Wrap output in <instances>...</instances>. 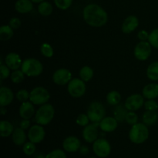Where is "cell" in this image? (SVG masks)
<instances>
[{
	"label": "cell",
	"instance_id": "34",
	"mask_svg": "<svg viewBox=\"0 0 158 158\" xmlns=\"http://www.w3.org/2000/svg\"><path fill=\"white\" fill-rule=\"evenodd\" d=\"M35 150H36V148H35V143L31 141L26 142L23 147V152L28 156H31L34 154V153L35 152Z\"/></svg>",
	"mask_w": 158,
	"mask_h": 158
},
{
	"label": "cell",
	"instance_id": "12",
	"mask_svg": "<svg viewBox=\"0 0 158 158\" xmlns=\"http://www.w3.org/2000/svg\"><path fill=\"white\" fill-rule=\"evenodd\" d=\"M46 136V131L43 126L40 124L33 125L31 127L28 132V138L29 141L34 143H41L45 138Z\"/></svg>",
	"mask_w": 158,
	"mask_h": 158
},
{
	"label": "cell",
	"instance_id": "3",
	"mask_svg": "<svg viewBox=\"0 0 158 158\" xmlns=\"http://www.w3.org/2000/svg\"><path fill=\"white\" fill-rule=\"evenodd\" d=\"M54 115H55V109L53 106L49 103H45L41 105V106L35 112V120L38 124L46 126L52 121Z\"/></svg>",
	"mask_w": 158,
	"mask_h": 158
},
{
	"label": "cell",
	"instance_id": "30",
	"mask_svg": "<svg viewBox=\"0 0 158 158\" xmlns=\"http://www.w3.org/2000/svg\"><path fill=\"white\" fill-rule=\"evenodd\" d=\"M94 69L89 66H84L80 69V77L84 82H89L94 77Z\"/></svg>",
	"mask_w": 158,
	"mask_h": 158
},
{
	"label": "cell",
	"instance_id": "27",
	"mask_svg": "<svg viewBox=\"0 0 158 158\" xmlns=\"http://www.w3.org/2000/svg\"><path fill=\"white\" fill-rule=\"evenodd\" d=\"M128 110L125 106H122V105H117L116 107L114 108V116L118 122H123L125 120L126 118Z\"/></svg>",
	"mask_w": 158,
	"mask_h": 158
},
{
	"label": "cell",
	"instance_id": "13",
	"mask_svg": "<svg viewBox=\"0 0 158 158\" xmlns=\"http://www.w3.org/2000/svg\"><path fill=\"white\" fill-rule=\"evenodd\" d=\"M99 123H93L84 127L83 131V137L87 143H94L98 139Z\"/></svg>",
	"mask_w": 158,
	"mask_h": 158
},
{
	"label": "cell",
	"instance_id": "9",
	"mask_svg": "<svg viewBox=\"0 0 158 158\" xmlns=\"http://www.w3.org/2000/svg\"><path fill=\"white\" fill-rule=\"evenodd\" d=\"M94 152L99 157L104 158L108 157L111 152V146L109 141L104 138H99L94 142L93 144Z\"/></svg>",
	"mask_w": 158,
	"mask_h": 158
},
{
	"label": "cell",
	"instance_id": "2",
	"mask_svg": "<svg viewBox=\"0 0 158 158\" xmlns=\"http://www.w3.org/2000/svg\"><path fill=\"white\" fill-rule=\"evenodd\" d=\"M149 137V129L143 123H137L133 125L129 132V138L132 143L140 144Z\"/></svg>",
	"mask_w": 158,
	"mask_h": 158
},
{
	"label": "cell",
	"instance_id": "32",
	"mask_svg": "<svg viewBox=\"0 0 158 158\" xmlns=\"http://www.w3.org/2000/svg\"><path fill=\"white\" fill-rule=\"evenodd\" d=\"M25 74L22 71V69H16V70H13V72L11 74V80L12 83H20L24 80L25 79Z\"/></svg>",
	"mask_w": 158,
	"mask_h": 158
},
{
	"label": "cell",
	"instance_id": "20",
	"mask_svg": "<svg viewBox=\"0 0 158 158\" xmlns=\"http://www.w3.org/2000/svg\"><path fill=\"white\" fill-rule=\"evenodd\" d=\"M142 95L148 100H155L158 97V84L153 83L146 85L142 90Z\"/></svg>",
	"mask_w": 158,
	"mask_h": 158
},
{
	"label": "cell",
	"instance_id": "5",
	"mask_svg": "<svg viewBox=\"0 0 158 158\" xmlns=\"http://www.w3.org/2000/svg\"><path fill=\"white\" fill-rule=\"evenodd\" d=\"M87 116L89 120L93 123H100L105 117L106 110L103 103L98 101H94L88 106Z\"/></svg>",
	"mask_w": 158,
	"mask_h": 158
},
{
	"label": "cell",
	"instance_id": "43",
	"mask_svg": "<svg viewBox=\"0 0 158 158\" xmlns=\"http://www.w3.org/2000/svg\"><path fill=\"white\" fill-rule=\"evenodd\" d=\"M150 33H148V31L146 30H140L137 33V37L140 41H147L149 39Z\"/></svg>",
	"mask_w": 158,
	"mask_h": 158
},
{
	"label": "cell",
	"instance_id": "44",
	"mask_svg": "<svg viewBox=\"0 0 158 158\" xmlns=\"http://www.w3.org/2000/svg\"><path fill=\"white\" fill-rule=\"evenodd\" d=\"M19 127L23 130H27L30 127V121L29 120H26V119H23L21 122H20Z\"/></svg>",
	"mask_w": 158,
	"mask_h": 158
},
{
	"label": "cell",
	"instance_id": "25",
	"mask_svg": "<svg viewBox=\"0 0 158 158\" xmlns=\"http://www.w3.org/2000/svg\"><path fill=\"white\" fill-rule=\"evenodd\" d=\"M13 29L9 25H3L0 27V40L6 42L13 36Z\"/></svg>",
	"mask_w": 158,
	"mask_h": 158
},
{
	"label": "cell",
	"instance_id": "31",
	"mask_svg": "<svg viewBox=\"0 0 158 158\" xmlns=\"http://www.w3.org/2000/svg\"><path fill=\"white\" fill-rule=\"evenodd\" d=\"M40 52L43 56L46 58H51L54 54L53 48L52 47L50 44L47 43H44L40 46Z\"/></svg>",
	"mask_w": 158,
	"mask_h": 158
},
{
	"label": "cell",
	"instance_id": "48",
	"mask_svg": "<svg viewBox=\"0 0 158 158\" xmlns=\"http://www.w3.org/2000/svg\"><path fill=\"white\" fill-rule=\"evenodd\" d=\"M33 3H40L43 2V0H31Z\"/></svg>",
	"mask_w": 158,
	"mask_h": 158
},
{
	"label": "cell",
	"instance_id": "35",
	"mask_svg": "<svg viewBox=\"0 0 158 158\" xmlns=\"http://www.w3.org/2000/svg\"><path fill=\"white\" fill-rule=\"evenodd\" d=\"M127 123L130 125H134L138 123V116L135 111H128L125 118Z\"/></svg>",
	"mask_w": 158,
	"mask_h": 158
},
{
	"label": "cell",
	"instance_id": "1",
	"mask_svg": "<svg viewBox=\"0 0 158 158\" xmlns=\"http://www.w3.org/2000/svg\"><path fill=\"white\" fill-rule=\"evenodd\" d=\"M83 17L84 21L93 27H102L108 21L107 12L97 4H89L83 9Z\"/></svg>",
	"mask_w": 158,
	"mask_h": 158
},
{
	"label": "cell",
	"instance_id": "8",
	"mask_svg": "<svg viewBox=\"0 0 158 158\" xmlns=\"http://www.w3.org/2000/svg\"><path fill=\"white\" fill-rule=\"evenodd\" d=\"M152 46L149 42L140 41L136 45L134 50V56L140 61H145L151 56L152 52Z\"/></svg>",
	"mask_w": 158,
	"mask_h": 158
},
{
	"label": "cell",
	"instance_id": "39",
	"mask_svg": "<svg viewBox=\"0 0 158 158\" xmlns=\"http://www.w3.org/2000/svg\"><path fill=\"white\" fill-rule=\"evenodd\" d=\"M46 158H66V155L63 151L60 149H56L46 154Z\"/></svg>",
	"mask_w": 158,
	"mask_h": 158
},
{
	"label": "cell",
	"instance_id": "41",
	"mask_svg": "<svg viewBox=\"0 0 158 158\" xmlns=\"http://www.w3.org/2000/svg\"><path fill=\"white\" fill-rule=\"evenodd\" d=\"M0 75H1L2 80H6L10 76V69L6 66V64L2 63L0 66Z\"/></svg>",
	"mask_w": 158,
	"mask_h": 158
},
{
	"label": "cell",
	"instance_id": "46",
	"mask_svg": "<svg viewBox=\"0 0 158 158\" xmlns=\"http://www.w3.org/2000/svg\"><path fill=\"white\" fill-rule=\"evenodd\" d=\"M5 107L6 106H1V109H0V113H1L2 116H4L6 114V110Z\"/></svg>",
	"mask_w": 158,
	"mask_h": 158
},
{
	"label": "cell",
	"instance_id": "18",
	"mask_svg": "<svg viewBox=\"0 0 158 158\" xmlns=\"http://www.w3.org/2000/svg\"><path fill=\"white\" fill-rule=\"evenodd\" d=\"M19 116L23 119H26V120L31 119L33 117L34 114H35L33 103L30 101L23 102V103L19 106Z\"/></svg>",
	"mask_w": 158,
	"mask_h": 158
},
{
	"label": "cell",
	"instance_id": "15",
	"mask_svg": "<svg viewBox=\"0 0 158 158\" xmlns=\"http://www.w3.org/2000/svg\"><path fill=\"white\" fill-rule=\"evenodd\" d=\"M139 26V19L135 15H129L123 21L121 30L123 33L130 34L134 32Z\"/></svg>",
	"mask_w": 158,
	"mask_h": 158
},
{
	"label": "cell",
	"instance_id": "22",
	"mask_svg": "<svg viewBox=\"0 0 158 158\" xmlns=\"http://www.w3.org/2000/svg\"><path fill=\"white\" fill-rule=\"evenodd\" d=\"M12 140L16 146H23L26 140L25 130L22 129L21 127L15 128L12 134Z\"/></svg>",
	"mask_w": 158,
	"mask_h": 158
},
{
	"label": "cell",
	"instance_id": "10",
	"mask_svg": "<svg viewBox=\"0 0 158 158\" xmlns=\"http://www.w3.org/2000/svg\"><path fill=\"white\" fill-rule=\"evenodd\" d=\"M144 103L143 96L136 94H132L127 98L124 106L128 111H137L144 105Z\"/></svg>",
	"mask_w": 158,
	"mask_h": 158
},
{
	"label": "cell",
	"instance_id": "19",
	"mask_svg": "<svg viewBox=\"0 0 158 158\" xmlns=\"http://www.w3.org/2000/svg\"><path fill=\"white\" fill-rule=\"evenodd\" d=\"M14 99V94L12 89L6 86L0 88V106H7L12 103Z\"/></svg>",
	"mask_w": 158,
	"mask_h": 158
},
{
	"label": "cell",
	"instance_id": "6",
	"mask_svg": "<svg viewBox=\"0 0 158 158\" xmlns=\"http://www.w3.org/2000/svg\"><path fill=\"white\" fill-rule=\"evenodd\" d=\"M50 99V94L46 88L37 86L32 89L29 96V101L35 105H43L47 103Z\"/></svg>",
	"mask_w": 158,
	"mask_h": 158
},
{
	"label": "cell",
	"instance_id": "45",
	"mask_svg": "<svg viewBox=\"0 0 158 158\" xmlns=\"http://www.w3.org/2000/svg\"><path fill=\"white\" fill-rule=\"evenodd\" d=\"M79 151H80V154H83V155H86V154H88L89 153V148H88L87 146H86V145H83V146L80 147Z\"/></svg>",
	"mask_w": 158,
	"mask_h": 158
},
{
	"label": "cell",
	"instance_id": "33",
	"mask_svg": "<svg viewBox=\"0 0 158 158\" xmlns=\"http://www.w3.org/2000/svg\"><path fill=\"white\" fill-rule=\"evenodd\" d=\"M148 42L151 45V46L158 49V28L151 31L149 35Z\"/></svg>",
	"mask_w": 158,
	"mask_h": 158
},
{
	"label": "cell",
	"instance_id": "37",
	"mask_svg": "<svg viewBox=\"0 0 158 158\" xmlns=\"http://www.w3.org/2000/svg\"><path fill=\"white\" fill-rule=\"evenodd\" d=\"M29 96H30V93L28 92L26 89H19L18 92L16 93V97L17 100L20 102H25L27 101L28 100H29Z\"/></svg>",
	"mask_w": 158,
	"mask_h": 158
},
{
	"label": "cell",
	"instance_id": "36",
	"mask_svg": "<svg viewBox=\"0 0 158 158\" xmlns=\"http://www.w3.org/2000/svg\"><path fill=\"white\" fill-rule=\"evenodd\" d=\"M56 6L62 10H66L71 6L73 0H54Z\"/></svg>",
	"mask_w": 158,
	"mask_h": 158
},
{
	"label": "cell",
	"instance_id": "16",
	"mask_svg": "<svg viewBox=\"0 0 158 158\" xmlns=\"http://www.w3.org/2000/svg\"><path fill=\"white\" fill-rule=\"evenodd\" d=\"M5 63L12 70H16L22 66L23 61L19 55L15 52H9L5 58Z\"/></svg>",
	"mask_w": 158,
	"mask_h": 158
},
{
	"label": "cell",
	"instance_id": "14",
	"mask_svg": "<svg viewBox=\"0 0 158 158\" xmlns=\"http://www.w3.org/2000/svg\"><path fill=\"white\" fill-rule=\"evenodd\" d=\"M81 147L80 139L74 136H69L66 137L63 142V148L66 151L69 153L77 152Z\"/></svg>",
	"mask_w": 158,
	"mask_h": 158
},
{
	"label": "cell",
	"instance_id": "40",
	"mask_svg": "<svg viewBox=\"0 0 158 158\" xmlns=\"http://www.w3.org/2000/svg\"><path fill=\"white\" fill-rule=\"evenodd\" d=\"M144 108L146 110L157 111L158 110V103L155 100H148L144 103Z\"/></svg>",
	"mask_w": 158,
	"mask_h": 158
},
{
	"label": "cell",
	"instance_id": "11",
	"mask_svg": "<svg viewBox=\"0 0 158 158\" xmlns=\"http://www.w3.org/2000/svg\"><path fill=\"white\" fill-rule=\"evenodd\" d=\"M72 80V73L67 69H59L54 72L52 75V80L55 84L59 86L68 84Z\"/></svg>",
	"mask_w": 158,
	"mask_h": 158
},
{
	"label": "cell",
	"instance_id": "4",
	"mask_svg": "<svg viewBox=\"0 0 158 158\" xmlns=\"http://www.w3.org/2000/svg\"><path fill=\"white\" fill-rule=\"evenodd\" d=\"M21 69L27 77H38L43 73V66L37 59L29 58L23 62Z\"/></svg>",
	"mask_w": 158,
	"mask_h": 158
},
{
	"label": "cell",
	"instance_id": "7",
	"mask_svg": "<svg viewBox=\"0 0 158 158\" xmlns=\"http://www.w3.org/2000/svg\"><path fill=\"white\" fill-rule=\"evenodd\" d=\"M67 90L69 95L73 98H80L85 94L86 86L85 82L80 78H74L68 83Z\"/></svg>",
	"mask_w": 158,
	"mask_h": 158
},
{
	"label": "cell",
	"instance_id": "26",
	"mask_svg": "<svg viewBox=\"0 0 158 158\" xmlns=\"http://www.w3.org/2000/svg\"><path fill=\"white\" fill-rule=\"evenodd\" d=\"M147 77L152 81L158 80V62H154L147 69Z\"/></svg>",
	"mask_w": 158,
	"mask_h": 158
},
{
	"label": "cell",
	"instance_id": "49",
	"mask_svg": "<svg viewBox=\"0 0 158 158\" xmlns=\"http://www.w3.org/2000/svg\"><path fill=\"white\" fill-rule=\"evenodd\" d=\"M89 158H97V157H89Z\"/></svg>",
	"mask_w": 158,
	"mask_h": 158
},
{
	"label": "cell",
	"instance_id": "28",
	"mask_svg": "<svg viewBox=\"0 0 158 158\" xmlns=\"http://www.w3.org/2000/svg\"><path fill=\"white\" fill-rule=\"evenodd\" d=\"M121 100V95L117 90H112L106 95V101L111 106H117Z\"/></svg>",
	"mask_w": 158,
	"mask_h": 158
},
{
	"label": "cell",
	"instance_id": "17",
	"mask_svg": "<svg viewBox=\"0 0 158 158\" xmlns=\"http://www.w3.org/2000/svg\"><path fill=\"white\" fill-rule=\"evenodd\" d=\"M99 126L103 132L110 133L117 130V126H118V121L115 117H105L99 123Z\"/></svg>",
	"mask_w": 158,
	"mask_h": 158
},
{
	"label": "cell",
	"instance_id": "42",
	"mask_svg": "<svg viewBox=\"0 0 158 158\" xmlns=\"http://www.w3.org/2000/svg\"><path fill=\"white\" fill-rule=\"evenodd\" d=\"M21 20L17 17H12L10 20H9V25L13 29H17L21 26Z\"/></svg>",
	"mask_w": 158,
	"mask_h": 158
},
{
	"label": "cell",
	"instance_id": "24",
	"mask_svg": "<svg viewBox=\"0 0 158 158\" xmlns=\"http://www.w3.org/2000/svg\"><path fill=\"white\" fill-rule=\"evenodd\" d=\"M14 131L13 125L8 120H1L0 122V134L2 137H8Z\"/></svg>",
	"mask_w": 158,
	"mask_h": 158
},
{
	"label": "cell",
	"instance_id": "21",
	"mask_svg": "<svg viewBox=\"0 0 158 158\" xmlns=\"http://www.w3.org/2000/svg\"><path fill=\"white\" fill-rule=\"evenodd\" d=\"M32 3L31 0H18L15 4V9L19 13H29L33 9Z\"/></svg>",
	"mask_w": 158,
	"mask_h": 158
},
{
	"label": "cell",
	"instance_id": "47",
	"mask_svg": "<svg viewBox=\"0 0 158 158\" xmlns=\"http://www.w3.org/2000/svg\"><path fill=\"white\" fill-rule=\"evenodd\" d=\"M35 158H46V156L43 155V154H39L38 155L35 156Z\"/></svg>",
	"mask_w": 158,
	"mask_h": 158
},
{
	"label": "cell",
	"instance_id": "23",
	"mask_svg": "<svg viewBox=\"0 0 158 158\" xmlns=\"http://www.w3.org/2000/svg\"><path fill=\"white\" fill-rule=\"evenodd\" d=\"M158 120V114L157 111L146 110L142 116V121L147 126H153Z\"/></svg>",
	"mask_w": 158,
	"mask_h": 158
},
{
	"label": "cell",
	"instance_id": "29",
	"mask_svg": "<svg viewBox=\"0 0 158 158\" xmlns=\"http://www.w3.org/2000/svg\"><path fill=\"white\" fill-rule=\"evenodd\" d=\"M53 8L52 6L48 2H42L38 6V12L43 16H49L52 14Z\"/></svg>",
	"mask_w": 158,
	"mask_h": 158
},
{
	"label": "cell",
	"instance_id": "38",
	"mask_svg": "<svg viewBox=\"0 0 158 158\" xmlns=\"http://www.w3.org/2000/svg\"><path fill=\"white\" fill-rule=\"evenodd\" d=\"M90 121L89 119V117L87 116V114H81L80 115H78V117H77V124L80 127H86L89 124V122Z\"/></svg>",
	"mask_w": 158,
	"mask_h": 158
}]
</instances>
